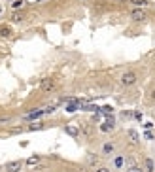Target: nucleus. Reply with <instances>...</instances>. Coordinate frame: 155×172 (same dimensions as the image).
Returning a JSON list of instances; mask_svg holds the SVG:
<instances>
[{"label":"nucleus","mask_w":155,"mask_h":172,"mask_svg":"<svg viewBox=\"0 0 155 172\" xmlns=\"http://www.w3.org/2000/svg\"><path fill=\"white\" fill-rule=\"evenodd\" d=\"M121 165H123V159L117 157V159H116V166H117V168H121Z\"/></svg>","instance_id":"2eb2a0df"},{"label":"nucleus","mask_w":155,"mask_h":172,"mask_svg":"<svg viewBox=\"0 0 155 172\" xmlns=\"http://www.w3.org/2000/svg\"><path fill=\"white\" fill-rule=\"evenodd\" d=\"M55 89V79L53 78H43L40 81V91H53Z\"/></svg>","instance_id":"7ed1b4c3"},{"label":"nucleus","mask_w":155,"mask_h":172,"mask_svg":"<svg viewBox=\"0 0 155 172\" xmlns=\"http://www.w3.org/2000/svg\"><path fill=\"white\" fill-rule=\"evenodd\" d=\"M0 11H2V8H0Z\"/></svg>","instance_id":"412c9836"},{"label":"nucleus","mask_w":155,"mask_h":172,"mask_svg":"<svg viewBox=\"0 0 155 172\" xmlns=\"http://www.w3.org/2000/svg\"><path fill=\"white\" fill-rule=\"evenodd\" d=\"M151 97H153V98H155V91H153V93H151Z\"/></svg>","instance_id":"aec40b11"},{"label":"nucleus","mask_w":155,"mask_h":172,"mask_svg":"<svg viewBox=\"0 0 155 172\" xmlns=\"http://www.w3.org/2000/svg\"><path fill=\"white\" fill-rule=\"evenodd\" d=\"M146 172H153V161L151 159H146Z\"/></svg>","instance_id":"9b49d317"},{"label":"nucleus","mask_w":155,"mask_h":172,"mask_svg":"<svg viewBox=\"0 0 155 172\" xmlns=\"http://www.w3.org/2000/svg\"><path fill=\"white\" fill-rule=\"evenodd\" d=\"M130 21H134V23L146 21V11L140 10V8H134V10H130Z\"/></svg>","instance_id":"f03ea898"},{"label":"nucleus","mask_w":155,"mask_h":172,"mask_svg":"<svg viewBox=\"0 0 155 172\" xmlns=\"http://www.w3.org/2000/svg\"><path fill=\"white\" fill-rule=\"evenodd\" d=\"M133 2H134V4H138V6H140V4H148L146 0H133Z\"/></svg>","instance_id":"a211bd4d"},{"label":"nucleus","mask_w":155,"mask_h":172,"mask_svg":"<svg viewBox=\"0 0 155 172\" xmlns=\"http://www.w3.org/2000/svg\"><path fill=\"white\" fill-rule=\"evenodd\" d=\"M19 6H23V0H17V2H13V8H19Z\"/></svg>","instance_id":"f3484780"},{"label":"nucleus","mask_w":155,"mask_h":172,"mask_svg":"<svg viewBox=\"0 0 155 172\" xmlns=\"http://www.w3.org/2000/svg\"><path fill=\"white\" fill-rule=\"evenodd\" d=\"M97 172H110L108 168H104V166H100V168H97Z\"/></svg>","instance_id":"6ab92c4d"},{"label":"nucleus","mask_w":155,"mask_h":172,"mask_svg":"<svg viewBox=\"0 0 155 172\" xmlns=\"http://www.w3.org/2000/svg\"><path fill=\"white\" fill-rule=\"evenodd\" d=\"M25 165L27 166H36V165H40V157H38V155H32V157H29L25 161Z\"/></svg>","instance_id":"20e7f679"},{"label":"nucleus","mask_w":155,"mask_h":172,"mask_svg":"<svg viewBox=\"0 0 155 172\" xmlns=\"http://www.w3.org/2000/svg\"><path fill=\"white\" fill-rule=\"evenodd\" d=\"M119 79H121V83H123L125 87H130V85H134V83H136L138 76L134 74V72L129 70V72H125V74H121V78H119Z\"/></svg>","instance_id":"f257e3e1"},{"label":"nucleus","mask_w":155,"mask_h":172,"mask_svg":"<svg viewBox=\"0 0 155 172\" xmlns=\"http://www.w3.org/2000/svg\"><path fill=\"white\" fill-rule=\"evenodd\" d=\"M21 168V163L15 161V163H10V165H6V172H17Z\"/></svg>","instance_id":"39448f33"},{"label":"nucleus","mask_w":155,"mask_h":172,"mask_svg":"<svg viewBox=\"0 0 155 172\" xmlns=\"http://www.w3.org/2000/svg\"><path fill=\"white\" fill-rule=\"evenodd\" d=\"M0 36H2V38H10V36H11V29L8 25L0 27Z\"/></svg>","instance_id":"423d86ee"},{"label":"nucleus","mask_w":155,"mask_h":172,"mask_svg":"<svg viewBox=\"0 0 155 172\" xmlns=\"http://www.w3.org/2000/svg\"><path fill=\"white\" fill-rule=\"evenodd\" d=\"M11 19H13L15 23H19V21H23V19H25V17H23L21 13H15V15H13V17H11Z\"/></svg>","instance_id":"ddd939ff"},{"label":"nucleus","mask_w":155,"mask_h":172,"mask_svg":"<svg viewBox=\"0 0 155 172\" xmlns=\"http://www.w3.org/2000/svg\"><path fill=\"white\" fill-rule=\"evenodd\" d=\"M112 151H114V144H104V146H102V153H104V155H110V153H112Z\"/></svg>","instance_id":"6e6552de"},{"label":"nucleus","mask_w":155,"mask_h":172,"mask_svg":"<svg viewBox=\"0 0 155 172\" xmlns=\"http://www.w3.org/2000/svg\"><path fill=\"white\" fill-rule=\"evenodd\" d=\"M127 172H144V170H142L140 166H134V165H133V166H129V168H127Z\"/></svg>","instance_id":"f8f14e48"},{"label":"nucleus","mask_w":155,"mask_h":172,"mask_svg":"<svg viewBox=\"0 0 155 172\" xmlns=\"http://www.w3.org/2000/svg\"><path fill=\"white\" fill-rule=\"evenodd\" d=\"M66 133H68V134H72V136H78V129H76V127H72V125H66Z\"/></svg>","instance_id":"1a4fd4ad"},{"label":"nucleus","mask_w":155,"mask_h":172,"mask_svg":"<svg viewBox=\"0 0 155 172\" xmlns=\"http://www.w3.org/2000/svg\"><path fill=\"white\" fill-rule=\"evenodd\" d=\"M10 121V117H0V125H4V123Z\"/></svg>","instance_id":"dca6fc26"},{"label":"nucleus","mask_w":155,"mask_h":172,"mask_svg":"<svg viewBox=\"0 0 155 172\" xmlns=\"http://www.w3.org/2000/svg\"><path fill=\"white\" fill-rule=\"evenodd\" d=\"M29 129L30 131H40V129H43V123H30Z\"/></svg>","instance_id":"9d476101"},{"label":"nucleus","mask_w":155,"mask_h":172,"mask_svg":"<svg viewBox=\"0 0 155 172\" xmlns=\"http://www.w3.org/2000/svg\"><path fill=\"white\" fill-rule=\"evenodd\" d=\"M130 140H133V144L138 142V136H136V133H134V131H130Z\"/></svg>","instance_id":"4468645a"},{"label":"nucleus","mask_w":155,"mask_h":172,"mask_svg":"<svg viewBox=\"0 0 155 172\" xmlns=\"http://www.w3.org/2000/svg\"><path fill=\"white\" fill-rule=\"evenodd\" d=\"M114 119H108V123H104V125H100V131H104V133H108V131H112L114 129Z\"/></svg>","instance_id":"0eeeda50"}]
</instances>
